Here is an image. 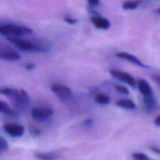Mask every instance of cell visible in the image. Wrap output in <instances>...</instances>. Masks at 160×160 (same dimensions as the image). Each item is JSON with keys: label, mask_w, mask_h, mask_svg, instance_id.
Segmentation results:
<instances>
[{"label": "cell", "mask_w": 160, "mask_h": 160, "mask_svg": "<svg viewBox=\"0 0 160 160\" xmlns=\"http://www.w3.org/2000/svg\"><path fill=\"white\" fill-rule=\"evenodd\" d=\"M7 39L19 50L31 52H42L48 51V47L35 42L22 39L16 37L8 36Z\"/></svg>", "instance_id": "cell-1"}, {"label": "cell", "mask_w": 160, "mask_h": 160, "mask_svg": "<svg viewBox=\"0 0 160 160\" xmlns=\"http://www.w3.org/2000/svg\"><path fill=\"white\" fill-rule=\"evenodd\" d=\"M33 32L31 28L21 26L14 24L0 25V34L8 36H20L24 34H29Z\"/></svg>", "instance_id": "cell-2"}, {"label": "cell", "mask_w": 160, "mask_h": 160, "mask_svg": "<svg viewBox=\"0 0 160 160\" xmlns=\"http://www.w3.org/2000/svg\"><path fill=\"white\" fill-rule=\"evenodd\" d=\"M53 113V109L48 106L34 107L31 112L32 119L38 122H44L47 121L52 116Z\"/></svg>", "instance_id": "cell-3"}, {"label": "cell", "mask_w": 160, "mask_h": 160, "mask_svg": "<svg viewBox=\"0 0 160 160\" xmlns=\"http://www.w3.org/2000/svg\"><path fill=\"white\" fill-rule=\"evenodd\" d=\"M111 76H112L116 79L123 82L132 88L136 87V81L134 77L130 74L118 69H112L109 71Z\"/></svg>", "instance_id": "cell-4"}, {"label": "cell", "mask_w": 160, "mask_h": 160, "mask_svg": "<svg viewBox=\"0 0 160 160\" xmlns=\"http://www.w3.org/2000/svg\"><path fill=\"white\" fill-rule=\"evenodd\" d=\"M52 92L61 100L67 101L72 96V91L71 89L61 84H53L51 86Z\"/></svg>", "instance_id": "cell-5"}, {"label": "cell", "mask_w": 160, "mask_h": 160, "mask_svg": "<svg viewBox=\"0 0 160 160\" xmlns=\"http://www.w3.org/2000/svg\"><path fill=\"white\" fill-rule=\"evenodd\" d=\"M0 94L8 97L16 106L21 108L20 91L12 88L2 87L0 88Z\"/></svg>", "instance_id": "cell-6"}, {"label": "cell", "mask_w": 160, "mask_h": 160, "mask_svg": "<svg viewBox=\"0 0 160 160\" xmlns=\"http://www.w3.org/2000/svg\"><path fill=\"white\" fill-rule=\"evenodd\" d=\"M136 86L140 93L142 96V99L155 98L153 91L149 82L143 79H140L136 82Z\"/></svg>", "instance_id": "cell-7"}, {"label": "cell", "mask_w": 160, "mask_h": 160, "mask_svg": "<svg viewBox=\"0 0 160 160\" xmlns=\"http://www.w3.org/2000/svg\"><path fill=\"white\" fill-rule=\"evenodd\" d=\"M2 128L7 134L14 138L20 137L24 132V126L18 124L6 123L3 125Z\"/></svg>", "instance_id": "cell-8"}, {"label": "cell", "mask_w": 160, "mask_h": 160, "mask_svg": "<svg viewBox=\"0 0 160 160\" xmlns=\"http://www.w3.org/2000/svg\"><path fill=\"white\" fill-rule=\"evenodd\" d=\"M0 59L7 61H16L21 59V55L16 51L8 47L0 48Z\"/></svg>", "instance_id": "cell-9"}, {"label": "cell", "mask_w": 160, "mask_h": 160, "mask_svg": "<svg viewBox=\"0 0 160 160\" xmlns=\"http://www.w3.org/2000/svg\"><path fill=\"white\" fill-rule=\"evenodd\" d=\"M116 57L120 58V59H122L124 60H126L136 66H138L141 68H148L149 67L144 64L143 62H142V61L138 59L136 56H135L134 55L130 54L129 52H117L116 54Z\"/></svg>", "instance_id": "cell-10"}, {"label": "cell", "mask_w": 160, "mask_h": 160, "mask_svg": "<svg viewBox=\"0 0 160 160\" xmlns=\"http://www.w3.org/2000/svg\"><path fill=\"white\" fill-rule=\"evenodd\" d=\"M90 20L94 26L99 29L106 30L108 29L111 26V23L108 19L99 16H92L90 18Z\"/></svg>", "instance_id": "cell-11"}, {"label": "cell", "mask_w": 160, "mask_h": 160, "mask_svg": "<svg viewBox=\"0 0 160 160\" xmlns=\"http://www.w3.org/2000/svg\"><path fill=\"white\" fill-rule=\"evenodd\" d=\"M34 156L39 160H56L59 158V154L56 151L36 152Z\"/></svg>", "instance_id": "cell-12"}, {"label": "cell", "mask_w": 160, "mask_h": 160, "mask_svg": "<svg viewBox=\"0 0 160 160\" xmlns=\"http://www.w3.org/2000/svg\"><path fill=\"white\" fill-rule=\"evenodd\" d=\"M116 105L119 108H121L126 110H134L136 109V104L134 101L128 99H122L116 102Z\"/></svg>", "instance_id": "cell-13"}, {"label": "cell", "mask_w": 160, "mask_h": 160, "mask_svg": "<svg viewBox=\"0 0 160 160\" xmlns=\"http://www.w3.org/2000/svg\"><path fill=\"white\" fill-rule=\"evenodd\" d=\"M0 112L11 116H17L18 112L10 108L9 105L4 101L0 100Z\"/></svg>", "instance_id": "cell-14"}, {"label": "cell", "mask_w": 160, "mask_h": 160, "mask_svg": "<svg viewBox=\"0 0 160 160\" xmlns=\"http://www.w3.org/2000/svg\"><path fill=\"white\" fill-rule=\"evenodd\" d=\"M94 101L99 104L108 105L111 102V98L105 94L98 93L94 96Z\"/></svg>", "instance_id": "cell-15"}, {"label": "cell", "mask_w": 160, "mask_h": 160, "mask_svg": "<svg viewBox=\"0 0 160 160\" xmlns=\"http://www.w3.org/2000/svg\"><path fill=\"white\" fill-rule=\"evenodd\" d=\"M19 91H20V94H21V108L28 106L30 104L31 100H30V98H29L28 92L22 89H21Z\"/></svg>", "instance_id": "cell-16"}, {"label": "cell", "mask_w": 160, "mask_h": 160, "mask_svg": "<svg viewBox=\"0 0 160 160\" xmlns=\"http://www.w3.org/2000/svg\"><path fill=\"white\" fill-rule=\"evenodd\" d=\"M139 4V1H126L122 4V8L125 10L136 9Z\"/></svg>", "instance_id": "cell-17"}, {"label": "cell", "mask_w": 160, "mask_h": 160, "mask_svg": "<svg viewBox=\"0 0 160 160\" xmlns=\"http://www.w3.org/2000/svg\"><path fill=\"white\" fill-rule=\"evenodd\" d=\"M132 157L135 160H152L148 155L142 152H134L132 154Z\"/></svg>", "instance_id": "cell-18"}, {"label": "cell", "mask_w": 160, "mask_h": 160, "mask_svg": "<svg viewBox=\"0 0 160 160\" xmlns=\"http://www.w3.org/2000/svg\"><path fill=\"white\" fill-rule=\"evenodd\" d=\"M114 89L117 92H118L121 94H122L124 95H128L129 94V89L124 86L117 84V85L114 86Z\"/></svg>", "instance_id": "cell-19"}, {"label": "cell", "mask_w": 160, "mask_h": 160, "mask_svg": "<svg viewBox=\"0 0 160 160\" xmlns=\"http://www.w3.org/2000/svg\"><path fill=\"white\" fill-rule=\"evenodd\" d=\"M8 149V144L6 140L0 136V152L6 151Z\"/></svg>", "instance_id": "cell-20"}, {"label": "cell", "mask_w": 160, "mask_h": 160, "mask_svg": "<svg viewBox=\"0 0 160 160\" xmlns=\"http://www.w3.org/2000/svg\"><path fill=\"white\" fill-rule=\"evenodd\" d=\"M94 124V121L92 118H87L82 121V124L86 128H91Z\"/></svg>", "instance_id": "cell-21"}, {"label": "cell", "mask_w": 160, "mask_h": 160, "mask_svg": "<svg viewBox=\"0 0 160 160\" xmlns=\"http://www.w3.org/2000/svg\"><path fill=\"white\" fill-rule=\"evenodd\" d=\"M64 19L67 23H68L69 24H71V25L75 24L78 22V20L76 19H74V18H72L71 17H65Z\"/></svg>", "instance_id": "cell-22"}, {"label": "cell", "mask_w": 160, "mask_h": 160, "mask_svg": "<svg viewBox=\"0 0 160 160\" xmlns=\"http://www.w3.org/2000/svg\"><path fill=\"white\" fill-rule=\"evenodd\" d=\"M35 64L33 63V62H28L25 64L24 66V68L26 70H28V71H31L32 69H34L35 68Z\"/></svg>", "instance_id": "cell-23"}, {"label": "cell", "mask_w": 160, "mask_h": 160, "mask_svg": "<svg viewBox=\"0 0 160 160\" xmlns=\"http://www.w3.org/2000/svg\"><path fill=\"white\" fill-rule=\"evenodd\" d=\"M149 149L153 152L158 154H160V148L156 146H151L149 147Z\"/></svg>", "instance_id": "cell-24"}, {"label": "cell", "mask_w": 160, "mask_h": 160, "mask_svg": "<svg viewBox=\"0 0 160 160\" xmlns=\"http://www.w3.org/2000/svg\"><path fill=\"white\" fill-rule=\"evenodd\" d=\"M151 78L158 84V85L160 87V75H159V74H153V75H152Z\"/></svg>", "instance_id": "cell-25"}, {"label": "cell", "mask_w": 160, "mask_h": 160, "mask_svg": "<svg viewBox=\"0 0 160 160\" xmlns=\"http://www.w3.org/2000/svg\"><path fill=\"white\" fill-rule=\"evenodd\" d=\"M88 4L90 6H95L99 4V0H87Z\"/></svg>", "instance_id": "cell-26"}, {"label": "cell", "mask_w": 160, "mask_h": 160, "mask_svg": "<svg viewBox=\"0 0 160 160\" xmlns=\"http://www.w3.org/2000/svg\"><path fill=\"white\" fill-rule=\"evenodd\" d=\"M154 124L156 126H158V127H160V115L157 116L154 120Z\"/></svg>", "instance_id": "cell-27"}, {"label": "cell", "mask_w": 160, "mask_h": 160, "mask_svg": "<svg viewBox=\"0 0 160 160\" xmlns=\"http://www.w3.org/2000/svg\"><path fill=\"white\" fill-rule=\"evenodd\" d=\"M31 132L33 134L36 135V136H38L39 134H41V131L38 129H32Z\"/></svg>", "instance_id": "cell-28"}, {"label": "cell", "mask_w": 160, "mask_h": 160, "mask_svg": "<svg viewBox=\"0 0 160 160\" xmlns=\"http://www.w3.org/2000/svg\"><path fill=\"white\" fill-rule=\"evenodd\" d=\"M156 12H157L159 15H160V7L158 8H157L156 10Z\"/></svg>", "instance_id": "cell-29"}]
</instances>
